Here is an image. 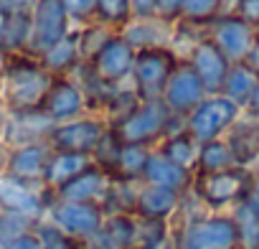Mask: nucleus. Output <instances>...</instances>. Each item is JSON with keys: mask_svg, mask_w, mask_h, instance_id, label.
Wrapping results in <instances>:
<instances>
[{"mask_svg": "<svg viewBox=\"0 0 259 249\" xmlns=\"http://www.w3.org/2000/svg\"><path fill=\"white\" fill-rule=\"evenodd\" d=\"M38 61L54 76H71V71L81 64V56H79V31L74 28L66 38H61L46 54H41Z\"/></svg>", "mask_w": 259, "mask_h": 249, "instance_id": "393cba45", "label": "nucleus"}, {"mask_svg": "<svg viewBox=\"0 0 259 249\" xmlns=\"http://www.w3.org/2000/svg\"><path fill=\"white\" fill-rule=\"evenodd\" d=\"M0 26H3V11H0Z\"/></svg>", "mask_w": 259, "mask_h": 249, "instance_id": "864d4df0", "label": "nucleus"}, {"mask_svg": "<svg viewBox=\"0 0 259 249\" xmlns=\"http://www.w3.org/2000/svg\"><path fill=\"white\" fill-rule=\"evenodd\" d=\"M54 128H56V122L44 109L8 112L3 148H21V145H33V143H49V135H51Z\"/></svg>", "mask_w": 259, "mask_h": 249, "instance_id": "4468645a", "label": "nucleus"}, {"mask_svg": "<svg viewBox=\"0 0 259 249\" xmlns=\"http://www.w3.org/2000/svg\"><path fill=\"white\" fill-rule=\"evenodd\" d=\"M74 31L61 0H36L31 11V41H28V56H41L51 46H56L61 38H66Z\"/></svg>", "mask_w": 259, "mask_h": 249, "instance_id": "6e6552de", "label": "nucleus"}, {"mask_svg": "<svg viewBox=\"0 0 259 249\" xmlns=\"http://www.w3.org/2000/svg\"><path fill=\"white\" fill-rule=\"evenodd\" d=\"M44 219H49L64 234L89 244L104 224V211L97 203H71V201H59L54 196Z\"/></svg>", "mask_w": 259, "mask_h": 249, "instance_id": "9d476101", "label": "nucleus"}, {"mask_svg": "<svg viewBox=\"0 0 259 249\" xmlns=\"http://www.w3.org/2000/svg\"><path fill=\"white\" fill-rule=\"evenodd\" d=\"M229 168H236V160L231 155V148L226 145V140H211V143H203L198 148V165H196V173H221V171H229Z\"/></svg>", "mask_w": 259, "mask_h": 249, "instance_id": "7c9ffc66", "label": "nucleus"}, {"mask_svg": "<svg viewBox=\"0 0 259 249\" xmlns=\"http://www.w3.org/2000/svg\"><path fill=\"white\" fill-rule=\"evenodd\" d=\"M150 153H153V148L124 145L112 178H122V181H143L145 168H148V160H150Z\"/></svg>", "mask_w": 259, "mask_h": 249, "instance_id": "2f4dec72", "label": "nucleus"}, {"mask_svg": "<svg viewBox=\"0 0 259 249\" xmlns=\"http://www.w3.org/2000/svg\"><path fill=\"white\" fill-rule=\"evenodd\" d=\"M226 11L239 16L241 21H246L249 26L259 31V0H229Z\"/></svg>", "mask_w": 259, "mask_h": 249, "instance_id": "ea45409f", "label": "nucleus"}, {"mask_svg": "<svg viewBox=\"0 0 259 249\" xmlns=\"http://www.w3.org/2000/svg\"><path fill=\"white\" fill-rule=\"evenodd\" d=\"M36 0H0V11L6 13H21V11H33Z\"/></svg>", "mask_w": 259, "mask_h": 249, "instance_id": "c03bdc74", "label": "nucleus"}, {"mask_svg": "<svg viewBox=\"0 0 259 249\" xmlns=\"http://www.w3.org/2000/svg\"><path fill=\"white\" fill-rule=\"evenodd\" d=\"M206 89L198 79V74L193 71V66L188 61H181L163 92V102L168 104V109L176 117H188L203 99H206Z\"/></svg>", "mask_w": 259, "mask_h": 249, "instance_id": "f8f14e48", "label": "nucleus"}, {"mask_svg": "<svg viewBox=\"0 0 259 249\" xmlns=\"http://www.w3.org/2000/svg\"><path fill=\"white\" fill-rule=\"evenodd\" d=\"M109 130V122L102 114H81L69 122H59L49 135V148L59 153L92 155L97 143Z\"/></svg>", "mask_w": 259, "mask_h": 249, "instance_id": "1a4fd4ad", "label": "nucleus"}, {"mask_svg": "<svg viewBox=\"0 0 259 249\" xmlns=\"http://www.w3.org/2000/svg\"><path fill=\"white\" fill-rule=\"evenodd\" d=\"M49 143H33V145H21V148H6L3 153V173L26 183H41L44 186V173L46 163L51 158Z\"/></svg>", "mask_w": 259, "mask_h": 249, "instance_id": "2eb2a0df", "label": "nucleus"}, {"mask_svg": "<svg viewBox=\"0 0 259 249\" xmlns=\"http://www.w3.org/2000/svg\"><path fill=\"white\" fill-rule=\"evenodd\" d=\"M170 33H173V26L160 21V18H133L119 31V36L135 51L168 46L170 44Z\"/></svg>", "mask_w": 259, "mask_h": 249, "instance_id": "4be33fe9", "label": "nucleus"}, {"mask_svg": "<svg viewBox=\"0 0 259 249\" xmlns=\"http://www.w3.org/2000/svg\"><path fill=\"white\" fill-rule=\"evenodd\" d=\"M135 56H138V51L117 33V36L89 61V66H92V71H94L104 84L119 87V84L130 81V76H133Z\"/></svg>", "mask_w": 259, "mask_h": 249, "instance_id": "ddd939ff", "label": "nucleus"}, {"mask_svg": "<svg viewBox=\"0 0 259 249\" xmlns=\"http://www.w3.org/2000/svg\"><path fill=\"white\" fill-rule=\"evenodd\" d=\"M231 219L236 224V249H259V211L249 201H241L231 211Z\"/></svg>", "mask_w": 259, "mask_h": 249, "instance_id": "c756f323", "label": "nucleus"}, {"mask_svg": "<svg viewBox=\"0 0 259 249\" xmlns=\"http://www.w3.org/2000/svg\"><path fill=\"white\" fill-rule=\"evenodd\" d=\"M183 6L186 0H155V18L176 26L183 18Z\"/></svg>", "mask_w": 259, "mask_h": 249, "instance_id": "a19ab883", "label": "nucleus"}, {"mask_svg": "<svg viewBox=\"0 0 259 249\" xmlns=\"http://www.w3.org/2000/svg\"><path fill=\"white\" fill-rule=\"evenodd\" d=\"M133 18H155V0H130Z\"/></svg>", "mask_w": 259, "mask_h": 249, "instance_id": "37998d69", "label": "nucleus"}, {"mask_svg": "<svg viewBox=\"0 0 259 249\" xmlns=\"http://www.w3.org/2000/svg\"><path fill=\"white\" fill-rule=\"evenodd\" d=\"M54 79L56 76L49 74L36 56L28 54L8 56L6 71L0 74V104L8 112L41 109Z\"/></svg>", "mask_w": 259, "mask_h": 249, "instance_id": "f257e3e1", "label": "nucleus"}, {"mask_svg": "<svg viewBox=\"0 0 259 249\" xmlns=\"http://www.w3.org/2000/svg\"><path fill=\"white\" fill-rule=\"evenodd\" d=\"M208 38L221 49V54L231 61V64H239L246 59L249 49L254 46L256 41V28L249 26L246 21H241L239 16L234 13H221L208 28Z\"/></svg>", "mask_w": 259, "mask_h": 249, "instance_id": "9b49d317", "label": "nucleus"}, {"mask_svg": "<svg viewBox=\"0 0 259 249\" xmlns=\"http://www.w3.org/2000/svg\"><path fill=\"white\" fill-rule=\"evenodd\" d=\"M198 148H201V145H198L186 130H178V133L165 135V138L158 143L155 150H158L160 155H165L170 163H176V165H181V168L196 173V165H198Z\"/></svg>", "mask_w": 259, "mask_h": 249, "instance_id": "bb28decb", "label": "nucleus"}, {"mask_svg": "<svg viewBox=\"0 0 259 249\" xmlns=\"http://www.w3.org/2000/svg\"><path fill=\"white\" fill-rule=\"evenodd\" d=\"M143 181H122V178H112V186L104 196L102 211L107 214H133L135 216V203H138V193H140Z\"/></svg>", "mask_w": 259, "mask_h": 249, "instance_id": "c85d7f7f", "label": "nucleus"}, {"mask_svg": "<svg viewBox=\"0 0 259 249\" xmlns=\"http://www.w3.org/2000/svg\"><path fill=\"white\" fill-rule=\"evenodd\" d=\"M92 163V155H81V153H59L54 150L49 163H46V173H44V186L56 193L59 188H64L66 183H71L76 176H81Z\"/></svg>", "mask_w": 259, "mask_h": 249, "instance_id": "b1692460", "label": "nucleus"}, {"mask_svg": "<svg viewBox=\"0 0 259 249\" xmlns=\"http://www.w3.org/2000/svg\"><path fill=\"white\" fill-rule=\"evenodd\" d=\"M206 36H208L206 28H196V26H188V23L178 21V23L173 26V33H170V44H168V49L178 56V61H188L191 54L196 51V46H198Z\"/></svg>", "mask_w": 259, "mask_h": 249, "instance_id": "c9c22d12", "label": "nucleus"}, {"mask_svg": "<svg viewBox=\"0 0 259 249\" xmlns=\"http://www.w3.org/2000/svg\"><path fill=\"white\" fill-rule=\"evenodd\" d=\"M256 84H259V74H254L244 61H239V64H231V71H229V76H226V81H224L221 94L229 97V99H231L236 107H241V112H244V107H246L251 92L256 89Z\"/></svg>", "mask_w": 259, "mask_h": 249, "instance_id": "cd10ccee", "label": "nucleus"}, {"mask_svg": "<svg viewBox=\"0 0 259 249\" xmlns=\"http://www.w3.org/2000/svg\"><path fill=\"white\" fill-rule=\"evenodd\" d=\"M244 64H246L254 74H259V33H256V41H254V46L249 49V54H246Z\"/></svg>", "mask_w": 259, "mask_h": 249, "instance_id": "a18cd8bd", "label": "nucleus"}, {"mask_svg": "<svg viewBox=\"0 0 259 249\" xmlns=\"http://www.w3.org/2000/svg\"><path fill=\"white\" fill-rule=\"evenodd\" d=\"M229 0H186L183 6V23L196 28H208L221 13H226Z\"/></svg>", "mask_w": 259, "mask_h": 249, "instance_id": "72a5a7b5", "label": "nucleus"}, {"mask_svg": "<svg viewBox=\"0 0 259 249\" xmlns=\"http://www.w3.org/2000/svg\"><path fill=\"white\" fill-rule=\"evenodd\" d=\"M246 201L259 211V176L254 173V183H251V188H249V196H246Z\"/></svg>", "mask_w": 259, "mask_h": 249, "instance_id": "de8ad7c7", "label": "nucleus"}, {"mask_svg": "<svg viewBox=\"0 0 259 249\" xmlns=\"http://www.w3.org/2000/svg\"><path fill=\"white\" fill-rule=\"evenodd\" d=\"M176 249H236V224L231 214L201 211L196 216L173 219Z\"/></svg>", "mask_w": 259, "mask_h": 249, "instance_id": "20e7f679", "label": "nucleus"}, {"mask_svg": "<svg viewBox=\"0 0 259 249\" xmlns=\"http://www.w3.org/2000/svg\"><path fill=\"white\" fill-rule=\"evenodd\" d=\"M112 130L124 145L158 148V143L178 130H186V117H176L163 99H140V104Z\"/></svg>", "mask_w": 259, "mask_h": 249, "instance_id": "f03ea898", "label": "nucleus"}, {"mask_svg": "<svg viewBox=\"0 0 259 249\" xmlns=\"http://www.w3.org/2000/svg\"><path fill=\"white\" fill-rule=\"evenodd\" d=\"M94 21L102 26H109L112 31H122L133 21V8L130 0H97L94 3Z\"/></svg>", "mask_w": 259, "mask_h": 249, "instance_id": "f704fd0d", "label": "nucleus"}, {"mask_svg": "<svg viewBox=\"0 0 259 249\" xmlns=\"http://www.w3.org/2000/svg\"><path fill=\"white\" fill-rule=\"evenodd\" d=\"M254 183L251 168H229L221 173H193L191 193L211 214H231L241 201H246Z\"/></svg>", "mask_w": 259, "mask_h": 249, "instance_id": "7ed1b4c3", "label": "nucleus"}, {"mask_svg": "<svg viewBox=\"0 0 259 249\" xmlns=\"http://www.w3.org/2000/svg\"><path fill=\"white\" fill-rule=\"evenodd\" d=\"M181 201H183V193H178V191L153 186V183H143L140 193H138V203H135V216L145 219V221L170 224L181 211Z\"/></svg>", "mask_w": 259, "mask_h": 249, "instance_id": "a211bd4d", "label": "nucleus"}, {"mask_svg": "<svg viewBox=\"0 0 259 249\" xmlns=\"http://www.w3.org/2000/svg\"><path fill=\"white\" fill-rule=\"evenodd\" d=\"M178 64H181L178 56L168 46L138 51L133 76H130L138 97L140 99H163V92H165Z\"/></svg>", "mask_w": 259, "mask_h": 249, "instance_id": "423d86ee", "label": "nucleus"}, {"mask_svg": "<svg viewBox=\"0 0 259 249\" xmlns=\"http://www.w3.org/2000/svg\"><path fill=\"white\" fill-rule=\"evenodd\" d=\"M3 219H6V214H0V226H3Z\"/></svg>", "mask_w": 259, "mask_h": 249, "instance_id": "3c124183", "label": "nucleus"}, {"mask_svg": "<svg viewBox=\"0 0 259 249\" xmlns=\"http://www.w3.org/2000/svg\"><path fill=\"white\" fill-rule=\"evenodd\" d=\"M224 140L231 148L236 165L254 171V165L259 163V119L246 117L241 112V117L231 124V130L224 135Z\"/></svg>", "mask_w": 259, "mask_h": 249, "instance_id": "aec40b11", "label": "nucleus"}, {"mask_svg": "<svg viewBox=\"0 0 259 249\" xmlns=\"http://www.w3.org/2000/svg\"><path fill=\"white\" fill-rule=\"evenodd\" d=\"M6 64H8V54H6L3 49H0V74L6 71Z\"/></svg>", "mask_w": 259, "mask_h": 249, "instance_id": "8fccbe9b", "label": "nucleus"}, {"mask_svg": "<svg viewBox=\"0 0 259 249\" xmlns=\"http://www.w3.org/2000/svg\"><path fill=\"white\" fill-rule=\"evenodd\" d=\"M244 114L259 119V84H256V89L251 92V97H249V102H246V107H244Z\"/></svg>", "mask_w": 259, "mask_h": 249, "instance_id": "49530a36", "label": "nucleus"}, {"mask_svg": "<svg viewBox=\"0 0 259 249\" xmlns=\"http://www.w3.org/2000/svg\"><path fill=\"white\" fill-rule=\"evenodd\" d=\"M28 41H31V11L6 13L3 26H0V49L8 56L28 54Z\"/></svg>", "mask_w": 259, "mask_h": 249, "instance_id": "a878e982", "label": "nucleus"}, {"mask_svg": "<svg viewBox=\"0 0 259 249\" xmlns=\"http://www.w3.org/2000/svg\"><path fill=\"white\" fill-rule=\"evenodd\" d=\"M138 216L133 214H107L102 229L89 241V249H135Z\"/></svg>", "mask_w": 259, "mask_h": 249, "instance_id": "412c9836", "label": "nucleus"}, {"mask_svg": "<svg viewBox=\"0 0 259 249\" xmlns=\"http://www.w3.org/2000/svg\"><path fill=\"white\" fill-rule=\"evenodd\" d=\"M54 193L41 183H26L0 173V214L18 216L28 221H41L51 206Z\"/></svg>", "mask_w": 259, "mask_h": 249, "instance_id": "0eeeda50", "label": "nucleus"}, {"mask_svg": "<svg viewBox=\"0 0 259 249\" xmlns=\"http://www.w3.org/2000/svg\"><path fill=\"white\" fill-rule=\"evenodd\" d=\"M256 33H259V31H256Z\"/></svg>", "mask_w": 259, "mask_h": 249, "instance_id": "5fc2aeb1", "label": "nucleus"}, {"mask_svg": "<svg viewBox=\"0 0 259 249\" xmlns=\"http://www.w3.org/2000/svg\"><path fill=\"white\" fill-rule=\"evenodd\" d=\"M33 231H36V236H38V241H41L44 249H89V244H84V241H79V239L64 234V231H61L59 226H54L49 219L36 221Z\"/></svg>", "mask_w": 259, "mask_h": 249, "instance_id": "e433bc0d", "label": "nucleus"}, {"mask_svg": "<svg viewBox=\"0 0 259 249\" xmlns=\"http://www.w3.org/2000/svg\"><path fill=\"white\" fill-rule=\"evenodd\" d=\"M112 186V176L102 171L99 165H89L81 176H76L71 183L59 188L54 196L59 201H71V203H104V196Z\"/></svg>", "mask_w": 259, "mask_h": 249, "instance_id": "6ab92c4d", "label": "nucleus"}, {"mask_svg": "<svg viewBox=\"0 0 259 249\" xmlns=\"http://www.w3.org/2000/svg\"><path fill=\"white\" fill-rule=\"evenodd\" d=\"M143 183L163 186V188H170V191H178V193L186 196L193 186V173L176 165V163H170L158 150H153L150 160H148V168H145V176H143Z\"/></svg>", "mask_w": 259, "mask_h": 249, "instance_id": "5701e85b", "label": "nucleus"}, {"mask_svg": "<svg viewBox=\"0 0 259 249\" xmlns=\"http://www.w3.org/2000/svg\"><path fill=\"white\" fill-rule=\"evenodd\" d=\"M76 31H79V56H81L84 64H89V61L117 36V31H112L109 26H102V23H97V21H92V23L76 28Z\"/></svg>", "mask_w": 259, "mask_h": 249, "instance_id": "473e14b6", "label": "nucleus"}, {"mask_svg": "<svg viewBox=\"0 0 259 249\" xmlns=\"http://www.w3.org/2000/svg\"><path fill=\"white\" fill-rule=\"evenodd\" d=\"M254 173H256V176H259V163H256V165H254Z\"/></svg>", "mask_w": 259, "mask_h": 249, "instance_id": "603ef678", "label": "nucleus"}, {"mask_svg": "<svg viewBox=\"0 0 259 249\" xmlns=\"http://www.w3.org/2000/svg\"><path fill=\"white\" fill-rule=\"evenodd\" d=\"M188 64H191L193 71L198 74V79H201L206 94H221L224 81H226V76H229V71H231V61L221 54V49H219L208 36L196 46V51L191 54Z\"/></svg>", "mask_w": 259, "mask_h": 249, "instance_id": "dca6fc26", "label": "nucleus"}, {"mask_svg": "<svg viewBox=\"0 0 259 249\" xmlns=\"http://www.w3.org/2000/svg\"><path fill=\"white\" fill-rule=\"evenodd\" d=\"M0 249H44V246H41V241H38L36 231H33V229H28V231H23V234H18V236L8 239L6 244H0Z\"/></svg>", "mask_w": 259, "mask_h": 249, "instance_id": "79ce46f5", "label": "nucleus"}, {"mask_svg": "<svg viewBox=\"0 0 259 249\" xmlns=\"http://www.w3.org/2000/svg\"><path fill=\"white\" fill-rule=\"evenodd\" d=\"M122 148H124V143L117 138V133L109 128L107 133H104V138L97 143V148H94V153H92V163L94 165H99L102 171H107L109 176H114V168H117V160H119V155H122Z\"/></svg>", "mask_w": 259, "mask_h": 249, "instance_id": "4c0bfd02", "label": "nucleus"}, {"mask_svg": "<svg viewBox=\"0 0 259 249\" xmlns=\"http://www.w3.org/2000/svg\"><path fill=\"white\" fill-rule=\"evenodd\" d=\"M241 117V107H236L229 97L224 94H208L188 117H186V133L198 143H211L221 140L231 124Z\"/></svg>", "mask_w": 259, "mask_h": 249, "instance_id": "39448f33", "label": "nucleus"}, {"mask_svg": "<svg viewBox=\"0 0 259 249\" xmlns=\"http://www.w3.org/2000/svg\"><path fill=\"white\" fill-rule=\"evenodd\" d=\"M6 119H8V109L0 104V148H3V135H6Z\"/></svg>", "mask_w": 259, "mask_h": 249, "instance_id": "09e8293b", "label": "nucleus"}, {"mask_svg": "<svg viewBox=\"0 0 259 249\" xmlns=\"http://www.w3.org/2000/svg\"><path fill=\"white\" fill-rule=\"evenodd\" d=\"M56 124L59 122H69V119H76L81 114H89L87 109V99H84V92L79 89V84L71 79V76H56L49 94H46V102L41 107Z\"/></svg>", "mask_w": 259, "mask_h": 249, "instance_id": "f3484780", "label": "nucleus"}, {"mask_svg": "<svg viewBox=\"0 0 259 249\" xmlns=\"http://www.w3.org/2000/svg\"><path fill=\"white\" fill-rule=\"evenodd\" d=\"M94 3L97 0H61V6L74 28H81L94 21Z\"/></svg>", "mask_w": 259, "mask_h": 249, "instance_id": "58836bf2", "label": "nucleus"}]
</instances>
